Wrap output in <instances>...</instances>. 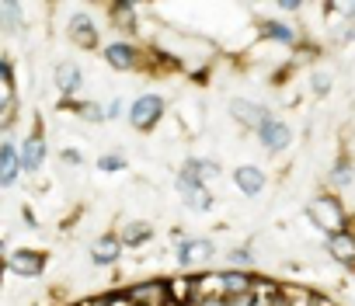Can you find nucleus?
Here are the masks:
<instances>
[{"mask_svg": "<svg viewBox=\"0 0 355 306\" xmlns=\"http://www.w3.org/2000/svg\"><path fill=\"white\" fill-rule=\"evenodd\" d=\"M306 213H310L313 226H317V230H324V237H334V233L352 230V226H348V213H345L341 199H338V195H331V192H320L317 199H310Z\"/></svg>", "mask_w": 355, "mask_h": 306, "instance_id": "1", "label": "nucleus"}, {"mask_svg": "<svg viewBox=\"0 0 355 306\" xmlns=\"http://www.w3.org/2000/svg\"><path fill=\"white\" fill-rule=\"evenodd\" d=\"M202 299H227L223 271H213V275H199V278H192V306L202 303Z\"/></svg>", "mask_w": 355, "mask_h": 306, "instance_id": "8", "label": "nucleus"}, {"mask_svg": "<svg viewBox=\"0 0 355 306\" xmlns=\"http://www.w3.org/2000/svg\"><path fill=\"white\" fill-rule=\"evenodd\" d=\"M230 115H234L244 129H254V132H258V129H261V125L272 118V111H268V108L251 105V101H244V98H234V101H230Z\"/></svg>", "mask_w": 355, "mask_h": 306, "instance_id": "7", "label": "nucleus"}, {"mask_svg": "<svg viewBox=\"0 0 355 306\" xmlns=\"http://www.w3.org/2000/svg\"><path fill=\"white\" fill-rule=\"evenodd\" d=\"M105 60H108V66H115V70H136V66H139V53H136L129 42H112V46L105 49Z\"/></svg>", "mask_w": 355, "mask_h": 306, "instance_id": "13", "label": "nucleus"}, {"mask_svg": "<svg viewBox=\"0 0 355 306\" xmlns=\"http://www.w3.org/2000/svg\"><path fill=\"white\" fill-rule=\"evenodd\" d=\"M223 289H227V296H244L254 289V275L244 268H230V271H223Z\"/></svg>", "mask_w": 355, "mask_h": 306, "instance_id": "19", "label": "nucleus"}, {"mask_svg": "<svg viewBox=\"0 0 355 306\" xmlns=\"http://www.w3.org/2000/svg\"><path fill=\"white\" fill-rule=\"evenodd\" d=\"M167 289H171V303H174V306H192V278H189V275L171 278Z\"/></svg>", "mask_w": 355, "mask_h": 306, "instance_id": "21", "label": "nucleus"}, {"mask_svg": "<svg viewBox=\"0 0 355 306\" xmlns=\"http://www.w3.org/2000/svg\"><path fill=\"white\" fill-rule=\"evenodd\" d=\"M98 171H105V174H112V171H125V157H122V153H105V157L98 161Z\"/></svg>", "mask_w": 355, "mask_h": 306, "instance_id": "25", "label": "nucleus"}, {"mask_svg": "<svg viewBox=\"0 0 355 306\" xmlns=\"http://www.w3.org/2000/svg\"><path fill=\"white\" fill-rule=\"evenodd\" d=\"M125 296L132 299V306H171V289L167 282H139V285H129Z\"/></svg>", "mask_w": 355, "mask_h": 306, "instance_id": "3", "label": "nucleus"}, {"mask_svg": "<svg viewBox=\"0 0 355 306\" xmlns=\"http://www.w3.org/2000/svg\"><path fill=\"white\" fill-rule=\"evenodd\" d=\"M21 174V150H15V143L4 139V150H0V178H4V185L11 188Z\"/></svg>", "mask_w": 355, "mask_h": 306, "instance_id": "14", "label": "nucleus"}, {"mask_svg": "<svg viewBox=\"0 0 355 306\" xmlns=\"http://www.w3.org/2000/svg\"><path fill=\"white\" fill-rule=\"evenodd\" d=\"M80 80L84 77H80V66L77 63H60L56 66V87H60V94H67V98L77 94L80 91Z\"/></svg>", "mask_w": 355, "mask_h": 306, "instance_id": "18", "label": "nucleus"}, {"mask_svg": "<svg viewBox=\"0 0 355 306\" xmlns=\"http://www.w3.org/2000/svg\"><path fill=\"white\" fill-rule=\"evenodd\" d=\"M261 35L272 39V42H282V46H293L296 42V32L286 21H261Z\"/></svg>", "mask_w": 355, "mask_h": 306, "instance_id": "20", "label": "nucleus"}, {"mask_svg": "<svg viewBox=\"0 0 355 306\" xmlns=\"http://www.w3.org/2000/svg\"><path fill=\"white\" fill-rule=\"evenodd\" d=\"M216 174H220V168H216L213 161H185L178 181H182V185H206V181L216 178Z\"/></svg>", "mask_w": 355, "mask_h": 306, "instance_id": "12", "label": "nucleus"}, {"mask_svg": "<svg viewBox=\"0 0 355 306\" xmlns=\"http://www.w3.org/2000/svg\"><path fill=\"white\" fill-rule=\"evenodd\" d=\"M122 111H125V105H122V101H119V98H115V101H112V105H108V108H105V115H108V118H119V115H122Z\"/></svg>", "mask_w": 355, "mask_h": 306, "instance_id": "31", "label": "nucleus"}, {"mask_svg": "<svg viewBox=\"0 0 355 306\" xmlns=\"http://www.w3.org/2000/svg\"><path fill=\"white\" fill-rule=\"evenodd\" d=\"M160 118H164V98H160V94H139V98L129 105V122H132V129H139V132L153 129Z\"/></svg>", "mask_w": 355, "mask_h": 306, "instance_id": "2", "label": "nucleus"}, {"mask_svg": "<svg viewBox=\"0 0 355 306\" xmlns=\"http://www.w3.org/2000/svg\"><path fill=\"white\" fill-rule=\"evenodd\" d=\"M122 247H125L122 237H112V233H108V237H101V240L91 247V261H94V264H115L119 254H122Z\"/></svg>", "mask_w": 355, "mask_h": 306, "instance_id": "16", "label": "nucleus"}, {"mask_svg": "<svg viewBox=\"0 0 355 306\" xmlns=\"http://www.w3.org/2000/svg\"><path fill=\"white\" fill-rule=\"evenodd\" d=\"M112 18L122 28H136V8L132 4H112Z\"/></svg>", "mask_w": 355, "mask_h": 306, "instance_id": "24", "label": "nucleus"}, {"mask_svg": "<svg viewBox=\"0 0 355 306\" xmlns=\"http://www.w3.org/2000/svg\"><path fill=\"white\" fill-rule=\"evenodd\" d=\"M355 181V171H352V161H338L334 168H331V185H338V188H348Z\"/></svg>", "mask_w": 355, "mask_h": 306, "instance_id": "23", "label": "nucleus"}, {"mask_svg": "<svg viewBox=\"0 0 355 306\" xmlns=\"http://www.w3.org/2000/svg\"><path fill=\"white\" fill-rule=\"evenodd\" d=\"M227 306H254V292H244V296H227Z\"/></svg>", "mask_w": 355, "mask_h": 306, "instance_id": "29", "label": "nucleus"}, {"mask_svg": "<svg viewBox=\"0 0 355 306\" xmlns=\"http://www.w3.org/2000/svg\"><path fill=\"white\" fill-rule=\"evenodd\" d=\"M196 306H227V299H202V303H196Z\"/></svg>", "mask_w": 355, "mask_h": 306, "instance_id": "33", "label": "nucleus"}, {"mask_svg": "<svg viewBox=\"0 0 355 306\" xmlns=\"http://www.w3.org/2000/svg\"><path fill=\"white\" fill-rule=\"evenodd\" d=\"M331 91V77L327 73H317L313 77V94H327Z\"/></svg>", "mask_w": 355, "mask_h": 306, "instance_id": "28", "label": "nucleus"}, {"mask_svg": "<svg viewBox=\"0 0 355 306\" xmlns=\"http://www.w3.org/2000/svg\"><path fill=\"white\" fill-rule=\"evenodd\" d=\"M67 28H70L73 46H80V49H94L98 46V28H94V21L87 15H73Z\"/></svg>", "mask_w": 355, "mask_h": 306, "instance_id": "10", "label": "nucleus"}, {"mask_svg": "<svg viewBox=\"0 0 355 306\" xmlns=\"http://www.w3.org/2000/svg\"><path fill=\"white\" fill-rule=\"evenodd\" d=\"M234 181H237V188H241L248 199H254V195L265 192V171L254 168V164H241V168L234 171Z\"/></svg>", "mask_w": 355, "mask_h": 306, "instance_id": "9", "label": "nucleus"}, {"mask_svg": "<svg viewBox=\"0 0 355 306\" xmlns=\"http://www.w3.org/2000/svg\"><path fill=\"white\" fill-rule=\"evenodd\" d=\"M150 240V226L146 223H129L125 230H122V244L125 247H139V244H146Z\"/></svg>", "mask_w": 355, "mask_h": 306, "instance_id": "22", "label": "nucleus"}, {"mask_svg": "<svg viewBox=\"0 0 355 306\" xmlns=\"http://www.w3.org/2000/svg\"><path fill=\"white\" fill-rule=\"evenodd\" d=\"M60 157H63L67 164H73V168H77V164L84 161V157H80V150H63V153H60Z\"/></svg>", "mask_w": 355, "mask_h": 306, "instance_id": "30", "label": "nucleus"}, {"mask_svg": "<svg viewBox=\"0 0 355 306\" xmlns=\"http://www.w3.org/2000/svg\"><path fill=\"white\" fill-rule=\"evenodd\" d=\"M171 306H174V303H171Z\"/></svg>", "mask_w": 355, "mask_h": 306, "instance_id": "34", "label": "nucleus"}, {"mask_svg": "<svg viewBox=\"0 0 355 306\" xmlns=\"http://www.w3.org/2000/svg\"><path fill=\"white\" fill-rule=\"evenodd\" d=\"M327 251H331V258H334L338 264L352 268V264H355V233H352V230H345V233L327 237Z\"/></svg>", "mask_w": 355, "mask_h": 306, "instance_id": "11", "label": "nucleus"}, {"mask_svg": "<svg viewBox=\"0 0 355 306\" xmlns=\"http://www.w3.org/2000/svg\"><path fill=\"white\" fill-rule=\"evenodd\" d=\"M77 111H80V118H87V122H105V118H108V115H105V108H101V105H94V101L80 105Z\"/></svg>", "mask_w": 355, "mask_h": 306, "instance_id": "26", "label": "nucleus"}, {"mask_svg": "<svg viewBox=\"0 0 355 306\" xmlns=\"http://www.w3.org/2000/svg\"><path fill=\"white\" fill-rule=\"evenodd\" d=\"M254 136H258V143H261L268 153H282V150L289 146V139H293L289 125H286L282 118H275V115H272V118H268V122H265V125L254 132Z\"/></svg>", "mask_w": 355, "mask_h": 306, "instance_id": "5", "label": "nucleus"}, {"mask_svg": "<svg viewBox=\"0 0 355 306\" xmlns=\"http://www.w3.org/2000/svg\"><path fill=\"white\" fill-rule=\"evenodd\" d=\"M230 261H237V264H251V261H254V251L237 247V251H230Z\"/></svg>", "mask_w": 355, "mask_h": 306, "instance_id": "27", "label": "nucleus"}, {"mask_svg": "<svg viewBox=\"0 0 355 306\" xmlns=\"http://www.w3.org/2000/svg\"><path fill=\"white\" fill-rule=\"evenodd\" d=\"M8 268H11L15 275H21V278H39V275L46 271V254L21 247V251H15V254L8 258Z\"/></svg>", "mask_w": 355, "mask_h": 306, "instance_id": "6", "label": "nucleus"}, {"mask_svg": "<svg viewBox=\"0 0 355 306\" xmlns=\"http://www.w3.org/2000/svg\"><path fill=\"white\" fill-rule=\"evenodd\" d=\"M178 264L182 268H196V264H206V261H213V254H216V247H213V240H182L178 244Z\"/></svg>", "mask_w": 355, "mask_h": 306, "instance_id": "4", "label": "nucleus"}, {"mask_svg": "<svg viewBox=\"0 0 355 306\" xmlns=\"http://www.w3.org/2000/svg\"><path fill=\"white\" fill-rule=\"evenodd\" d=\"M42 161H46V143H42V136H28V139L21 143V171L35 174V171L42 168Z\"/></svg>", "mask_w": 355, "mask_h": 306, "instance_id": "15", "label": "nucleus"}, {"mask_svg": "<svg viewBox=\"0 0 355 306\" xmlns=\"http://www.w3.org/2000/svg\"><path fill=\"white\" fill-rule=\"evenodd\" d=\"M303 4H296V0H286V4H279V11H286V15H296Z\"/></svg>", "mask_w": 355, "mask_h": 306, "instance_id": "32", "label": "nucleus"}, {"mask_svg": "<svg viewBox=\"0 0 355 306\" xmlns=\"http://www.w3.org/2000/svg\"><path fill=\"white\" fill-rule=\"evenodd\" d=\"M178 192H182L185 206H189V209H196V213L213 209V195H209V188H206V185H182V181H178Z\"/></svg>", "mask_w": 355, "mask_h": 306, "instance_id": "17", "label": "nucleus"}]
</instances>
